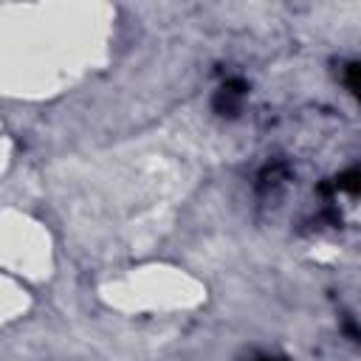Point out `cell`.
<instances>
[{
	"mask_svg": "<svg viewBox=\"0 0 361 361\" xmlns=\"http://www.w3.org/2000/svg\"><path fill=\"white\" fill-rule=\"evenodd\" d=\"M263 361H274V358H263Z\"/></svg>",
	"mask_w": 361,
	"mask_h": 361,
	"instance_id": "6da1fadb",
	"label": "cell"
}]
</instances>
